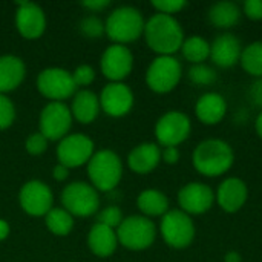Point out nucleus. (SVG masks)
<instances>
[{
    "instance_id": "37",
    "label": "nucleus",
    "mask_w": 262,
    "mask_h": 262,
    "mask_svg": "<svg viewBox=\"0 0 262 262\" xmlns=\"http://www.w3.org/2000/svg\"><path fill=\"white\" fill-rule=\"evenodd\" d=\"M241 11L247 18L259 21L262 20V0H246L243 3Z\"/></svg>"
},
{
    "instance_id": "38",
    "label": "nucleus",
    "mask_w": 262,
    "mask_h": 262,
    "mask_svg": "<svg viewBox=\"0 0 262 262\" xmlns=\"http://www.w3.org/2000/svg\"><path fill=\"white\" fill-rule=\"evenodd\" d=\"M249 97H250V101L262 111V78H256V81L250 86Z\"/></svg>"
},
{
    "instance_id": "30",
    "label": "nucleus",
    "mask_w": 262,
    "mask_h": 262,
    "mask_svg": "<svg viewBox=\"0 0 262 262\" xmlns=\"http://www.w3.org/2000/svg\"><path fill=\"white\" fill-rule=\"evenodd\" d=\"M187 77H189V80H190L193 84L203 86V88L212 86V84L218 80L216 71H215L212 66L206 64V63L192 64L190 69H189V72H187Z\"/></svg>"
},
{
    "instance_id": "32",
    "label": "nucleus",
    "mask_w": 262,
    "mask_h": 262,
    "mask_svg": "<svg viewBox=\"0 0 262 262\" xmlns=\"http://www.w3.org/2000/svg\"><path fill=\"white\" fill-rule=\"evenodd\" d=\"M152 6L158 11V14L173 17L177 12H181L187 6V2H184V0H155V2H152Z\"/></svg>"
},
{
    "instance_id": "29",
    "label": "nucleus",
    "mask_w": 262,
    "mask_h": 262,
    "mask_svg": "<svg viewBox=\"0 0 262 262\" xmlns=\"http://www.w3.org/2000/svg\"><path fill=\"white\" fill-rule=\"evenodd\" d=\"M46 227L57 236H66L74 227V218L64 209H51L46 215Z\"/></svg>"
},
{
    "instance_id": "21",
    "label": "nucleus",
    "mask_w": 262,
    "mask_h": 262,
    "mask_svg": "<svg viewBox=\"0 0 262 262\" xmlns=\"http://www.w3.org/2000/svg\"><path fill=\"white\" fill-rule=\"evenodd\" d=\"M161 161V149L155 143H143L134 147L127 157V164L135 173H150Z\"/></svg>"
},
{
    "instance_id": "42",
    "label": "nucleus",
    "mask_w": 262,
    "mask_h": 262,
    "mask_svg": "<svg viewBox=\"0 0 262 262\" xmlns=\"http://www.w3.org/2000/svg\"><path fill=\"white\" fill-rule=\"evenodd\" d=\"M243 261V258H241V255L238 253V252H229V253H226V256H224V262H241Z\"/></svg>"
},
{
    "instance_id": "43",
    "label": "nucleus",
    "mask_w": 262,
    "mask_h": 262,
    "mask_svg": "<svg viewBox=\"0 0 262 262\" xmlns=\"http://www.w3.org/2000/svg\"><path fill=\"white\" fill-rule=\"evenodd\" d=\"M9 235V226L5 220H0V241H3Z\"/></svg>"
},
{
    "instance_id": "35",
    "label": "nucleus",
    "mask_w": 262,
    "mask_h": 262,
    "mask_svg": "<svg viewBox=\"0 0 262 262\" xmlns=\"http://www.w3.org/2000/svg\"><path fill=\"white\" fill-rule=\"evenodd\" d=\"M72 78H74V83H75L77 88L78 86H88V84H91L94 81L95 72L89 64H81L74 71Z\"/></svg>"
},
{
    "instance_id": "20",
    "label": "nucleus",
    "mask_w": 262,
    "mask_h": 262,
    "mask_svg": "<svg viewBox=\"0 0 262 262\" xmlns=\"http://www.w3.org/2000/svg\"><path fill=\"white\" fill-rule=\"evenodd\" d=\"M195 114L203 124L215 126L224 120L227 114V101L218 92H206L198 98Z\"/></svg>"
},
{
    "instance_id": "18",
    "label": "nucleus",
    "mask_w": 262,
    "mask_h": 262,
    "mask_svg": "<svg viewBox=\"0 0 262 262\" xmlns=\"http://www.w3.org/2000/svg\"><path fill=\"white\" fill-rule=\"evenodd\" d=\"M249 198V187L247 184L236 177H230L224 180L215 193V201L226 213H236L239 212Z\"/></svg>"
},
{
    "instance_id": "33",
    "label": "nucleus",
    "mask_w": 262,
    "mask_h": 262,
    "mask_svg": "<svg viewBox=\"0 0 262 262\" xmlns=\"http://www.w3.org/2000/svg\"><path fill=\"white\" fill-rule=\"evenodd\" d=\"M14 118H15V109L12 101L6 95L0 94V130L9 127Z\"/></svg>"
},
{
    "instance_id": "31",
    "label": "nucleus",
    "mask_w": 262,
    "mask_h": 262,
    "mask_svg": "<svg viewBox=\"0 0 262 262\" xmlns=\"http://www.w3.org/2000/svg\"><path fill=\"white\" fill-rule=\"evenodd\" d=\"M121 221H123V215H121V210L117 206H109V207L103 209L97 216L98 224L107 226L111 229H115V227L118 229Z\"/></svg>"
},
{
    "instance_id": "16",
    "label": "nucleus",
    "mask_w": 262,
    "mask_h": 262,
    "mask_svg": "<svg viewBox=\"0 0 262 262\" xmlns=\"http://www.w3.org/2000/svg\"><path fill=\"white\" fill-rule=\"evenodd\" d=\"M100 106L111 117H123L134 106V94L124 83H109L101 91Z\"/></svg>"
},
{
    "instance_id": "2",
    "label": "nucleus",
    "mask_w": 262,
    "mask_h": 262,
    "mask_svg": "<svg viewBox=\"0 0 262 262\" xmlns=\"http://www.w3.org/2000/svg\"><path fill=\"white\" fill-rule=\"evenodd\" d=\"M144 37L147 46L158 55H173L181 51L184 31L180 21L172 15L155 14L144 25Z\"/></svg>"
},
{
    "instance_id": "22",
    "label": "nucleus",
    "mask_w": 262,
    "mask_h": 262,
    "mask_svg": "<svg viewBox=\"0 0 262 262\" xmlns=\"http://www.w3.org/2000/svg\"><path fill=\"white\" fill-rule=\"evenodd\" d=\"M88 244L94 255H97L100 258L111 256L115 252L117 244H118L117 232L107 226L97 223V224H94V227L89 232Z\"/></svg>"
},
{
    "instance_id": "3",
    "label": "nucleus",
    "mask_w": 262,
    "mask_h": 262,
    "mask_svg": "<svg viewBox=\"0 0 262 262\" xmlns=\"http://www.w3.org/2000/svg\"><path fill=\"white\" fill-rule=\"evenodd\" d=\"M144 18L137 8L121 6L111 12L106 20L104 32L115 45L135 41L144 32Z\"/></svg>"
},
{
    "instance_id": "7",
    "label": "nucleus",
    "mask_w": 262,
    "mask_h": 262,
    "mask_svg": "<svg viewBox=\"0 0 262 262\" xmlns=\"http://www.w3.org/2000/svg\"><path fill=\"white\" fill-rule=\"evenodd\" d=\"M183 77V66L173 55H158L147 68L146 83L157 94L173 91Z\"/></svg>"
},
{
    "instance_id": "36",
    "label": "nucleus",
    "mask_w": 262,
    "mask_h": 262,
    "mask_svg": "<svg viewBox=\"0 0 262 262\" xmlns=\"http://www.w3.org/2000/svg\"><path fill=\"white\" fill-rule=\"evenodd\" d=\"M46 146H48V138L45 135H41L40 132L29 135L28 140H26V150L31 155H40V154H43L46 150Z\"/></svg>"
},
{
    "instance_id": "28",
    "label": "nucleus",
    "mask_w": 262,
    "mask_h": 262,
    "mask_svg": "<svg viewBox=\"0 0 262 262\" xmlns=\"http://www.w3.org/2000/svg\"><path fill=\"white\" fill-rule=\"evenodd\" d=\"M239 64L249 75L262 78V41H253L243 48Z\"/></svg>"
},
{
    "instance_id": "13",
    "label": "nucleus",
    "mask_w": 262,
    "mask_h": 262,
    "mask_svg": "<svg viewBox=\"0 0 262 262\" xmlns=\"http://www.w3.org/2000/svg\"><path fill=\"white\" fill-rule=\"evenodd\" d=\"M215 203V192L210 186L195 181L187 183L178 192L180 210L187 215H204L207 213Z\"/></svg>"
},
{
    "instance_id": "25",
    "label": "nucleus",
    "mask_w": 262,
    "mask_h": 262,
    "mask_svg": "<svg viewBox=\"0 0 262 262\" xmlns=\"http://www.w3.org/2000/svg\"><path fill=\"white\" fill-rule=\"evenodd\" d=\"M98 111H100V100L94 92L84 89L75 94L71 112L77 121L83 124L92 123L97 118Z\"/></svg>"
},
{
    "instance_id": "4",
    "label": "nucleus",
    "mask_w": 262,
    "mask_h": 262,
    "mask_svg": "<svg viewBox=\"0 0 262 262\" xmlns=\"http://www.w3.org/2000/svg\"><path fill=\"white\" fill-rule=\"evenodd\" d=\"M88 173L95 189L101 192L114 190L123 177L121 160L112 150H100L89 160Z\"/></svg>"
},
{
    "instance_id": "5",
    "label": "nucleus",
    "mask_w": 262,
    "mask_h": 262,
    "mask_svg": "<svg viewBox=\"0 0 262 262\" xmlns=\"http://www.w3.org/2000/svg\"><path fill=\"white\" fill-rule=\"evenodd\" d=\"M160 233L169 247L183 250L192 246L196 235V229L190 215L184 213L180 209H173L169 210L164 216H161Z\"/></svg>"
},
{
    "instance_id": "15",
    "label": "nucleus",
    "mask_w": 262,
    "mask_h": 262,
    "mask_svg": "<svg viewBox=\"0 0 262 262\" xmlns=\"http://www.w3.org/2000/svg\"><path fill=\"white\" fill-rule=\"evenodd\" d=\"M134 66V55L124 45L109 46L101 57V72L112 83H121Z\"/></svg>"
},
{
    "instance_id": "23",
    "label": "nucleus",
    "mask_w": 262,
    "mask_h": 262,
    "mask_svg": "<svg viewBox=\"0 0 262 262\" xmlns=\"http://www.w3.org/2000/svg\"><path fill=\"white\" fill-rule=\"evenodd\" d=\"M26 74L25 63L15 55L0 57V94L14 91L20 86Z\"/></svg>"
},
{
    "instance_id": "41",
    "label": "nucleus",
    "mask_w": 262,
    "mask_h": 262,
    "mask_svg": "<svg viewBox=\"0 0 262 262\" xmlns=\"http://www.w3.org/2000/svg\"><path fill=\"white\" fill-rule=\"evenodd\" d=\"M52 175H54V178H55L57 181H63V180H66V178H68V175H69V169H68L66 166H63V164H60V163H58V164L54 167Z\"/></svg>"
},
{
    "instance_id": "44",
    "label": "nucleus",
    "mask_w": 262,
    "mask_h": 262,
    "mask_svg": "<svg viewBox=\"0 0 262 262\" xmlns=\"http://www.w3.org/2000/svg\"><path fill=\"white\" fill-rule=\"evenodd\" d=\"M255 129H256L258 137L262 140V111L258 114V117H256V120H255Z\"/></svg>"
},
{
    "instance_id": "10",
    "label": "nucleus",
    "mask_w": 262,
    "mask_h": 262,
    "mask_svg": "<svg viewBox=\"0 0 262 262\" xmlns=\"http://www.w3.org/2000/svg\"><path fill=\"white\" fill-rule=\"evenodd\" d=\"M37 88L41 95L51 98L52 101L69 98L77 89L72 74L61 68H48L41 71L37 78Z\"/></svg>"
},
{
    "instance_id": "14",
    "label": "nucleus",
    "mask_w": 262,
    "mask_h": 262,
    "mask_svg": "<svg viewBox=\"0 0 262 262\" xmlns=\"http://www.w3.org/2000/svg\"><path fill=\"white\" fill-rule=\"evenodd\" d=\"M20 206L21 209L31 215V216H43L48 215V212L52 209V192L51 189L37 180L28 181L21 189H20Z\"/></svg>"
},
{
    "instance_id": "17",
    "label": "nucleus",
    "mask_w": 262,
    "mask_h": 262,
    "mask_svg": "<svg viewBox=\"0 0 262 262\" xmlns=\"http://www.w3.org/2000/svg\"><path fill=\"white\" fill-rule=\"evenodd\" d=\"M15 25L18 32L29 40L38 38L46 28V17L43 9L31 2L17 3L15 11Z\"/></svg>"
},
{
    "instance_id": "6",
    "label": "nucleus",
    "mask_w": 262,
    "mask_h": 262,
    "mask_svg": "<svg viewBox=\"0 0 262 262\" xmlns=\"http://www.w3.org/2000/svg\"><path fill=\"white\" fill-rule=\"evenodd\" d=\"M117 238L121 246L129 250H146L149 249L157 238V227L154 221L146 216H129L121 221L117 229Z\"/></svg>"
},
{
    "instance_id": "12",
    "label": "nucleus",
    "mask_w": 262,
    "mask_h": 262,
    "mask_svg": "<svg viewBox=\"0 0 262 262\" xmlns=\"http://www.w3.org/2000/svg\"><path fill=\"white\" fill-rule=\"evenodd\" d=\"M94 155V143L89 137L83 134H72L61 138L57 147V158L60 164L69 167H78L86 163Z\"/></svg>"
},
{
    "instance_id": "27",
    "label": "nucleus",
    "mask_w": 262,
    "mask_h": 262,
    "mask_svg": "<svg viewBox=\"0 0 262 262\" xmlns=\"http://www.w3.org/2000/svg\"><path fill=\"white\" fill-rule=\"evenodd\" d=\"M181 52L183 57L192 64H201L210 58V43L201 35H190L184 38Z\"/></svg>"
},
{
    "instance_id": "24",
    "label": "nucleus",
    "mask_w": 262,
    "mask_h": 262,
    "mask_svg": "<svg viewBox=\"0 0 262 262\" xmlns=\"http://www.w3.org/2000/svg\"><path fill=\"white\" fill-rule=\"evenodd\" d=\"M243 11L241 8L235 3V2H218L213 3L209 9V20L213 26L220 28V29H232L233 26L238 25V21L241 20Z\"/></svg>"
},
{
    "instance_id": "34",
    "label": "nucleus",
    "mask_w": 262,
    "mask_h": 262,
    "mask_svg": "<svg viewBox=\"0 0 262 262\" xmlns=\"http://www.w3.org/2000/svg\"><path fill=\"white\" fill-rule=\"evenodd\" d=\"M80 28H81L83 34L88 35V37H91V38L100 37L104 32V25L97 17H88V18H84L81 21Z\"/></svg>"
},
{
    "instance_id": "40",
    "label": "nucleus",
    "mask_w": 262,
    "mask_h": 262,
    "mask_svg": "<svg viewBox=\"0 0 262 262\" xmlns=\"http://www.w3.org/2000/svg\"><path fill=\"white\" fill-rule=\"evenodd\" d=\"M109 3L111 2H107V0H91V2H83L81 5L91 11H100L106 6H109Z\"/></svg>"
},
{
    "instance_id": "26",
    "label": "nucleus",
    "mask_w": 262,
    "mask_h": 262,
    "mask_svg": "<svg viewBox=\"0 0 262 262\" xmlns=\"http://www.w3.org/2000/svg\"><path fill=\"white\" fill-rule=\"evenodd\" d=\"M137 206L141 210V213L146 215V218L147 216H164L169 212L167 196L157 189L143 190L137 198Z\"/></svg>"
},
{
    "instance_id": "9",
    "label": "nucleus",
    "mask_w": 262,
    "mask_h": 262,
    "mask_svg": "<svg viewBox=\"0 0 262 262\" xmlns=\"http://www.w3.org/2000/svg\"><path fill=\"white\" fill-rule=\"evenodd\" d=\"M61 203L64 210H68L74 216H89L98 210L100 198L97 189L77 181L66 186L61 192Z\"/></svg>"
},
{
    "instance_id": "39",
    "label": "nucleus",
    "mask_w": 262,
    "mask_h": 262,
    "mask_svg": "<svg viewBox=\"0 0 262 262\" xmlns=\"http://www.w3.org/2000/svg\"><path fill=\"white\" fill-rule=\"evenodd\" d=\"M180 157H181V154H180L178 147H164L161 150V160L167 164H177L180 161Z\"/></svg>"
},
{
    "instance_id": "11",
    "label": "nucleus",
    "mask_w": 262,
    "mask_h": 262,
    "mask_svg": "<svg viewBox=\"0 0 262 262\" xmlns=\"http://www.w3.org/2000/svg\"><path fill=\"white\" fill-rule=\"evenodd\" d=\"M72 124V112L61 101H51L40 115V134L48 140H61Z\"/></svg>"
},
{
    "instance_id": "19",
    "label": "nucleus",
    "mask_w": 262,
    "mask_h": 262,
    "mask_svg": "<svg viewBox=\"0 0 262 262\" xmlns=\"http://www.w3.org/2000/svg\"><path fill=\"white\" fill-rule=\"evenodd\" d=\"M241 41L232 32H224L210 43V60L215 66L221 69H229L238 64L241 60Z\"/></svg>"
},
{
    "instance_id": "1",
    "label": "nucleus",
    "mask_w": 262,
    "mask_h": 262,
    "mask_svg": "<svg viewBox=\"0 0 262 262\" xmlns=\"http://www.w3.org/2000/svg\"><path fill=\"white\" fill-rule=\"evenodd\" d=\"M192 163L200 175L216 178L232 169L235 163V152L227 141L220 138H209L195 147Z\"/></svg>"
},
{
    "instance_id": "8",
    "label": "nucleus",
    "mask_w": 262,
    "mask_h": 262,
    "mask_svg": "<svg viewBox=\"0 0 262 262\" xmlns=\"http://www.w3.org/2000/svg\"><path fill=\"white\" fill-rule=\"evenodd\" d=\"M190 132L192 121L180 111L166 112L155 124V137L163 147H178L189 138Z\"/></svg>"
}]
</instances>
